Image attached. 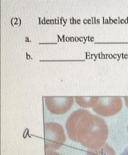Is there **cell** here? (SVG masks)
Wrapping results in <instances>:
<instances>
[{
    "instance_id": "1",
    "label": "cell",
    "mask_w": 128,
    "mask_h": 155,
    "mask_svg": "<svg viewBox=\"0 0 128 155\" xmlns=\"http://www.w3.org/2000/svg\"><path fill=\"white\" fill-rule=\"evenodd\" d=\"M66 130L71 140L89 149H97L105 143L109 130L100 117L89 110L79 109L73 112L66 122Z\"/></svg>"
},
{
    "instance_id": "2",
    "label": "cell",
    "mask_w": 128,
    "mask_h": 155,
    "mask_svg": "<svg viewBox=\"0 0 128 155\" xmlns=\"http://www.w3.org/2000/svg\"><path fill=\"white\" fill-rule=\"evenodd\" d=\"M66 140V135L62 125L57 123H45L44 124L45 150L58 149L64 145Z\"/></svg>"
},
{
    "instance_id": "3",
    "label": "cell",
    "mask_w": 128,
    "mask_h": 155,
    "mask_svg": "<svg viewBox=\"0 0 128 155\" xmlns=\"http://www.w3.org/2000/svg\"><path fill=\"white\" fill-rule=\"evenodd\" d=\"M122 107V100L120 97L98 96L92 109L100 116L110 117L118 113Z\"/></svg>"
},
{
    "instance_id": "4",
    "label": "cell",
    "mask_w": 128,
    "mask_h": 155,
    "mask_svg": "<svg viewBox=\"0 0 128 155\" xmlns=\"http://www.w3.org/2000/svg\"><path fill=\"white\" fill-rule=\"evenodd\" d=\"M46 106L52 114H66L72 107L74 98L72 96L45 97Z\"/></svg>"
},
{
    "instance_id": "5",
    "label": "cell",
    "mask_w": 128,
    "mask_h": 155,
    "mask_svg": "<svg viewBox=\"0 0 128 155\" xmlns=\"http://www.w3.org/2000/svg\"><path fill=\"white\" fill-rule=\"evenodd\" d=\"M87 155H116L114 150L107 143H104L97 149H90Z\"/></svg>"
},
{
    "instance_id": "6",
    "label": "cell",
    "mask_w": 128,
    "mask_h": 155,
    "mask_svg": "<svg viewBox=\"0 0 128 155\" xmlns=\"http://www.w3.org/2000/svg\"><path fill=\"white\" fill-rule=\"evenodd\" d=\"M75 100L78 105L84 108L93 107L97 100L98 96L84 97V96H75Z\"/></svg>"
},
{
    "instance_id": "7",
    "label": "cell",
    "mask_w": 128,
    "mask_h": 155,
    "mask_svg": "<svg viewBox=\"0 0 128 155\" xmlns=\"http://www.w3.org/2000/svg\"><path fill=\"white\" fill-rule=\"evenodd\" d=\"M45 155H62L60 154L57 152L54 151L52 150H45Z\"/></svg>"
},
{
    "instance_id": "8",
    "label": "cell",
    "mask_w": 128,
    "mask_h": 155,
    "mask_svg": "<svg viewBox=\"0 0 128 155\" xmlns=\"http://www.w3.org/2000/svg\"><path fill=\"white\" fill-rule=\"evenodd\" d=\"M120 155H128V146L125 148Z\"/></svg>"
},
{
    "instance_id": "9",
    "label": "cell",
    "mask_w": 128,
    "mask_h": 155,
    "mask_svg": "<svg viewBox=\"0 0 128 155\" xmlns=\"http://www.w3.org/2000/svg\"><path fill=\"white\" fill-rule=\"evenodd\" d=\"M124 98L125 104H126V107L128 108V96H125V97H124Z\"/></svg>"
},
{
    "instance_id": "10",
    "label": "cell",
    "mask_w": 128,
    "mask_h": 155,
    "mask_svg": "<svg viewBox=\"0 0 128 155\" xmlns=\"http://www.w3.org/2000/svg\"></svg>"
}]
</instances>
